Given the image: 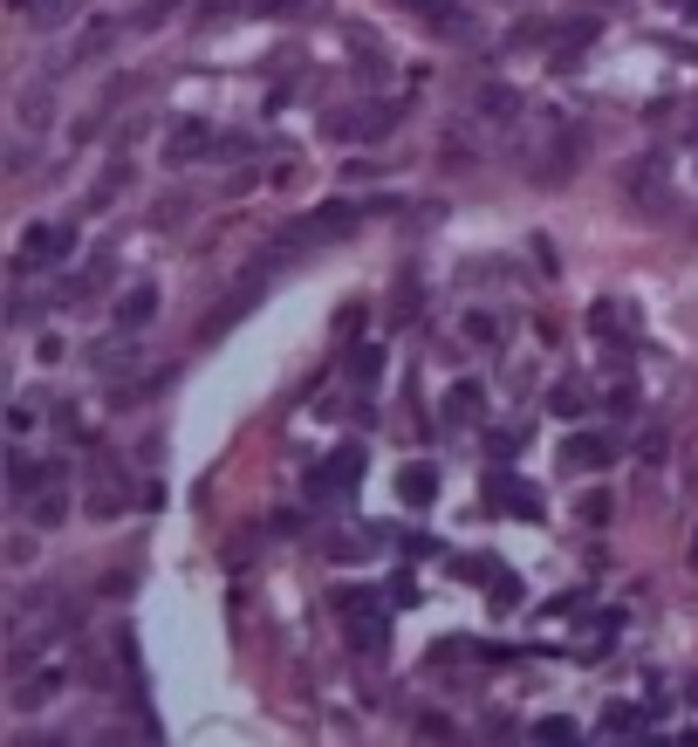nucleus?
I'll return each instance as SVG.
<instances>
[{
  "mask_svg": "<svg viewBox=\"0 0 698 747\" xmlns=\"http://www.w3.org/2000/svg\"><path fill=\"white\" fill-rule=\"evenodd\" d=\"M473 110L486 117V124L514 131V124H520V110H527V97H520L514 83H479V90H473Z\"/></svg>",
  "mask_w": 698,
  "mask_h": 747,
  "instance_id": "11",
  "label": "nucleus"
},
{
  "mask_svg": "<svg viewBox=\"0 0 698 747\" xmlns=\"http://www.w3.org/2000/svg\"><path fill=\"white\" fill-rule=\"evenodd\" d=\"M418 302H425V295H418V282L404 274V289H397V316H418Z\"/></svg>",
  "mask_w": 698,
  "mask_h": 747,
  "instance_id": "27",
  "label": "nucleus"
},
{
  "mask_svg": "<svg viewBox=\"0 0 698 747\" xmlns=\"http://www.w3.org/2000/svg\"><path fill=\"white\" fill-rule=\"evenodd\" d=\"M404 8H418V14H432V8H438V0H404Z\"/></svg>",
  "mask_w": 698,
  "mask_h": 747,
  "instance_id": "33",
  "label": "nucleus"
},
{
  "mask_svg": "<svg viewBox=\"0 0 698 747\" xmlns=\"http://www.w3.org/2000/svg\"><path fill=\"white\" fill-rule=\"evenodd\" d=\"M384 364H391V350H384V343H363L356 357H350V377H356V384H377Z\"/></svg>",
  "mask_w": 698,
  "mask_h": 747,
  "instance_id": "22",
  "label": "nucleus"
},
{
  "mask_svg": "<svg viewBox=\"0 0 698 747\" xmlns=\"http://www.w3.org/2000/svg\"><path fill=\"white\" fill-rule=\"evenodd\" d=\"M164 8H179V0H151V14H144V21H158V14H164Z\"/></svg>",
  "mask_w": 698,
  "mask_h": 747,
  "instance_id": "32",
  "label": "nucleus"
},
{
  "mask_svg": "<svg viewBox=\"0 0 698 747\" xmlns=\"http://www.w3.org/2000/svg\"><path fill=\"white\" fill-rule=\"evenodd\" d=\"M356 481H363V453L343 446L336 460H322L315 474H308V501H315V507H343V501L356 494Z\"/></svg>",
  "mask_w": 698,
  "mask_h": 747,
  "instance_id": "5",
  "label": "nucleus"
},
{
  "mask_svg": "<svg viewBox=\"0 0 698 747\" xmlns=\"http://www.w3.org/2000/svg\"><path fill=\"white\" fill-rule=\"evenodd\" d=\"M110 42H117V28H110V21H90V28H82V42H75V55H69V62H90V55H103Z\"/></svg>",
  "mask_w": 698,
  "mask_h": 747,
  "instance_id": "25",
  "label": "nucleus"
},
{
  "mask_svg": "<svg viewBox=\"0 0 698 747\" xmlns=\"http://www.w3.org/2000/svg\"><path fill=\"white\" fill-rule=\"evenodd\" d=\"M370 213H391V200H328V206H315L308 220L287 226V241H295L302 254H315L322 241H343V233H356V220H370Z\"/></svg>",
  "mask_w": 698,
  "mask_h": 747,
  "instance_id": "1",
  "label": "nucleus"
},
{
  "mask_svg": "<svg viewBox=\"0 0 698 747\" xmlns=\"http://www.w3.org/2000/svg\"><path fill=\"white\" fill-rule=\"evenodd\" d=\"M691 569H698V528H691Z\"/></svg>",
  "mask_w": 698,
  "mask_h": 747,
  "instance_id": "34",
  "label": "nucleus"
},
{
  "mask_svg": "<svg viewBox=\"0 0 698 747\" xmlns=\"http://www.w3.org/2000/svg\"><path fill=\"white\" fill-rule=\"evenodd\" d=\"M583 159H589V131L583 124H555V138L542 151V179L548 185H568L575 172H583Z\"/></svg>",
  "mask_w": 698,
  "mask_h": 747,
  "instance_id": "7",
  "label": "nucleus"
},
{
  "mask_svg": "<svg viewBox=\"0 0 698 747\" xmlns=\"http://www.w3.org/2000/svg\"><path fill=\"white\" fill-rule=\"evenodd\" d=\"M479 412H486V384H473V377H466V384H452V398H445V418H452V425H473Z\"/></svg>",
  "mask_w": 698,
  "mask_h": 747,
  "instance_id": "19",
  "label": "nucleus"
},
{
  "mask_svg": "<svg viewBox=\"0 0 698 747\" xmlns=\"http://www.w3.org/2000/svg\"><path fill=\"white\" fill-rule=\"evenodd\" d=\"M254 302H261V282H254V274H240V295H233L226 309H213V316L199 323V343H220V336H226V330H233V323H240Z\"/></svg>",
  "mask_w": 698,
  "mask_h": 747,
  "instance_id": "14",
  "label": "nucleus"
},
{
  "mask_svg": "<svg viewBox=\"0 0 698 747\" xmlns=\"http://www.w3.org/2000/svg\"><path fill=\"white\" fill-rule=\"evenodd\" d=\"M589 330H596V343H609L616 357H624V350H630V336H637L630 302H596V309H589Z\"/></svg>",
  "mask_w": 698,
  "mask_h": 747,
  "instance_id": "12",
  "label": "nucleus"
},
{
  "mask_svg": "<svg viewBox=\"0 0 698 747\" xmlns=\"http://www.w3.org/2000/svg\"><path fill=\"white\" fill-rule=\"evenodd\" d=\"M267 14H308V0H267Z\"/></svg>",
  "mask_w": 698,
  "mask_h": 747,
  "instance_id": "31",
  "label": "nucleus"
},
{
  "mask_svg": "<svg viewBox=\"0 0 698 747\" xmlns=\"http://www.w3.org/2000/svg\"><path fill=\"white\" fill-rule=\"evenodd\" d=\"M534 734H542V740H575V727H568V720H542Z\"/></svg>",
  "mask_w": 698,
  "mask_h": 747,
  "instance_id": "30",
  "label": "nucleus"
},
{
  "mask_svg": "<svg viewBox=\"0 0 698 747\" xmlns=\"http://www.w3.org/2000/svg\"><path fill=\"white\" fill-rule=\"evenodd\" d=\"M486 501H500L507 507V515H520V522H542V501H534V487L527 481H486Z\"/></svg>",
  "mask_w": 698,
  "mask_h": 747,
  "instance_id": "16",
  "label": "nucleus"
},
{
  "mask_svg": "<svg viewBox=\"0 0 698 747\" xmlns=\"http://www.w3.org/2000/svg\"><path fill=\"white\" fill-rule=\"evenodd\" d=\"M583 522H589V528L609 522V494H589V501H583Z\"/></svg>",
  "mask_w": 698,
  "mask_h": 747,
  "instance_id": "28",
  "label": "nucleus"
},
{
  "mask_svg": "<svg viewBox=\"0 0 698 747\" xmlns=\"http://www.w3.org/2000/svg\"><path fill=\"white\" fill-rule=\"evenodd\" d=\"M432 494H438V466L411 460L404 474H397V501H411V507H432Z\"/></svg>",
  "mask_w": 698,
  "mask_h": 747,
  "instance_id": "18",
  "label": "nucleus"
},
{
  "mask_svg": "<svg viewBox=\"0 0 698 747\" xmlns=\"http://www.w3.org/2000/svg\"><path fill=\"white\" fill-rule=\"evenodd\" d=\"M616 453H624L616 432H575V440L562 446V466H568V474H589V466H609Z\"/></svg>",
  "mask_w": 698,
  "mask_h": 747,
  "instance_id": "10",
  "label": "nucleus"
},
{
  "mask_svg": "<svg viewBox=\"0 0 698 747\" xmlns=\"http://www.w3.org/2000/svg\"><path fill=\"white\" fill-rule=\"evenodd\" d=\"M69 254H75V226L34 220V226L21 233V248H14V274H41V267H55V261H69Z\"/></svg>",
  "mask_w": 698,
  "mask_h": 747,
  "instance_id": "3",
  "label": "nucleus"
},
{
  "mask_svg": "<svg viewBox=\"0 0 698 747\" xmlns=\"http://www.w3.org/2000/svg\"><path fill=\"white\" fill-rule=\"evenodd\" d=\"M62 686H69V673H62V665H49V673H34V679H14L8 706H14V714H41V706H49Z\"/></svg>",
  "mask_w": 698,
  "mask_h": 747,
  "instance_id": "13",
  "label": "nucleus"
},
{
  "mask_svg": "<svg viewBox=\"0 0 698 747\" xmlns=\"http://www.w3.org/2000/svg\"><path fill=\"white\" fill-rule=\"evenodd\" d=\"M603 734H616V740H630V734H644V706H609V714H603Z\"/></svg>",
  "mask_w": 698,
  "mask_h": 747,
  "instance_id": "23",
  "label": "nucleus"
},
{
  "mask_svg": "<svg viewBox=\"0 0 698 747\" xmlns=\"http://www.w3.org/2000/svg\"><path fill=\"white\" fill-rule=\"evenodd\" d=\"M336 617H343V632H350V652H384L391 645V617H384V597L377 589H343L336 597Z\"/></svg>",
  "mask_w": 698,
  "mask_h": 747,
  "instance_id": "2",
  "label": "nucleus"
},
{
  "mask_svg": "<svg viewBox=\"0 0 698 747\" xmlns=\"http://www.w3.org/2000/svg\"><path fill=\"white\" fill-rule=\"evenodd\" d=\"M69 501H75L69 474H62V466H49V481H41L21 507H28V522H34V528H62V522H69Z\"/></svg>",
  "mask_w": 698,
  "mask_h": 747,
  "instance_id": "8",
  "label": "nucleus"
},
{
  "mask_svg": "<svg viewBox=\"0 0 698 747\" xmlns=\"http://www.w3.org/2000/svg\"><path fill=\"white\" fill-rule=\"evenodd\" d=\"M213 151H220V131L205 124V117H179L172 138H164V165L185 172V165H199V159H213Z\"/></svg>",
  "mask_w": 698,
  "mask_h": 747,
  "instance_id": "6",
  "label": "nucleus"
},
{
  "mask_svg": "<svg viewBox=\"0 0 698 747\" xmlns=\"http://www.w3.org/2000/svg\"><path fill=\"white\" fill-rule=\"evenodd\" d=\"M8 563H14V569H28V563H34V542H28V535H14V542H8Z\"/></svg>",
  "mask_w": 698,
  "mask_h": 747,
  "instance_id": "29",
  "label": "nucleus"
},
{
  "mask_svg": "<svg viewBox=\"0 0 698 747\" xmlns=\"http://www.w3.org/2000/svg\"><path fill=\"white\" fill-rule=\"evenodd\" d=\"M151 316H158V289H151V282L123 289V302H117V330H144Z\"/></svg>",
  "mask_w": 698,
  "mask_h": 747,
  "instance_id": "17",
  "label": "nucleus"
},
{
  "mask_svg": "<svg viewBox=\"0 0 698 747\" xmlns=\"http://www.w3.org/2000/svg\"><path fill=\"white\" fill-rule=\"evenodd\" d=\"M82 507H90L97 522H117L123 507H131V481H123L117 466H103V460H97V466H90V501H82Z\"/></svg>",
  "mask_w": 698,
  "mask_h": 747,
  "instance_id": "9",
  "label": "nucleus"
},
{
  "mask_svg": "<svg viewBox=\"0 0 698 747\" xmlns=\"http://www.w3.org/2000/svg\"><path fill=\"white\" fill-rule=\"evenodd\" d=\"M164 384H172V371H151V377H138V384H123V391H117L110 405H144V398H158Z\"/></svg>",
  "mask_w": 698,
  "mask_h": 747,
  "instance_id": "24",
  "label": "nucleus"
},
{
  "mask_svg": "<svg viewBox=\"0 0 698 747\" xmlns=\"http://www.w3.org/2000/svg\"><path fill=\"white\" fill-rule=\"evenodd\" d=\"M603 34V21L596 14H562V21H548V28H534V42L548 49V62H562V69H575L589 55V42Z\"/></svg>",
  "mask_w": 698,
  "mask_h": 747,
  "instance_id": "4",
  "label": "nucleus"
},
{
  "mask_svg": "<svg viewBox=\"0 0 698 747\" xmlns=\"http://www.w3.org/2000/svg\"><path fill=\"white\" fill-rule=\"evenodd\" d=\"M548 412H555V418H583V412H589V384H583V377H562V384L548 391Z\"/></svg>",
  "mask_w": 698,
  "mask_h": 747,
  "instance_id": "20",
  "label": "nucleus"
},
{
  "mask_svg": "<svg viewBox=\"0 0 698 747\" xmlns=\"http://www.w3.org/2000/svg\"><path fill=\"white\" fill-rule=\"evenodd\" d=\"M459 330H466V343H473V350H500V316H486V309H466V323H459Z\"/></svg>",
  "mask_w": 698,
  "mask_h": 747,
  "instance_id": "21",
  "label": "nucleus"
},
{
  "mask_svg": "<svg viewBox=\"0 0 698 747\" xmlns=\"http://www.w3.org/2000/svg\"><path fill=\"white\" fill-rule=\"evenodd\" d=\"M49 466H55V460H34L28 446H8V494H14V501H28L41 481H49Z\"/></svg>",
  "mask_w": 698,
  "mask_h": 747,
  "instance_id": "15",
  "label": "nucleus"
},
{
  "mask_svg": "<svg viewBox=\"0 0 698 747\" xmlns=\"http://www.w3.org/2000/svg\"><path fill=\"white\" fill-rule=\"evenodd\" d=\"M75 14V0H41V8H34V28H62Z\"/></svg>",
  "mask_w": 698,
  "mask_h": 747,
  "instance_id": "26",
  "label": "nucleus"
}]
</instances>
